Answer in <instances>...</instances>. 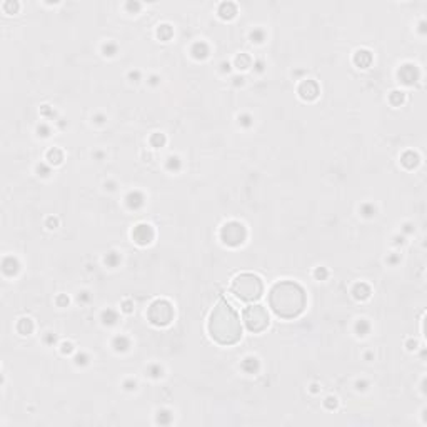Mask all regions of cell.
<instances>
[{
  "label": "cell",
  "instance_id": "cell-1",
  "mask_svg": "<svg viewBox=\"0 0 427 427\" xmlns=\"http://www.w3.org/2000/svg\"><path fill=\"white\" fill-rule=\"evenodd\" d=\"M269 304L272 311L282 319H294L306 309V292L304 289L291 280L277 282L270 291Z\"/></svg>",
  "mask_w": 427,
  "mask_h": 427
},
{
  "label": "cell",
  "instance_id": "cell-2",
  "mask_svg": "<svg viewBox=\"0 0 427 427\" xmlns=\"http://www.w3.org/2000/svg\"><path fill=\"white\" fill-rule=\"evenodd\" d=\"M209 332L215 342L222 345H232L241 340V320H239L237 312L227 300H221L214 307L209 320Z\"/></svg>",
  "mask_w": 427,
  "mask_h": 427
},
{
  "label": "cell",
  "instance_id": "cell-3",
  "mask_svg": "<svg viewBox=\"0 0 427 427\" xmlns=\"http://www.w3.org/2000/svg\"><path fill=\"white\" fill-rule=\"evenodd\" d=\"M264 291L262 280L254 274H241L234 279L232 282V292L237 299L244 302H254L260 299Z\"/></svg>",
  "mask_w": 427,
  "mask_h": 427
},
{
  "label": "cell",
  "instance_id": "cell-4",
  "mask_svg": "<svg viewBox=\"0 0 427 427\" xmlns=\"http://www.w3.org/2000/svg\"><path fill=\"white\" fill-rule=\"evenodd\" d=\"M244 320L247 329L252 332H260L269 325V315L262 306H250L244 311Z\"/></svg>",
  "mask_w": 427,
  "mask_h": 427
},
{
  "label": "cell",
  "instance_id": "cell-5",
  "mask_svg": "<svg viewBox=\"0 0 427 427\" xmlns=\"http://www.w3.org/2000/svg\"><path fill=\"white\" fill-rule=\"evenodd\" d=\"M147 315L154 325H167L174 317V309L167 300H156L150 304Z\"/></svg>",
  "mask_w": 427,
  "mask_h": 427
},
{
  "label": "cell",
  "instance_id": "cell-6",
  "mask_svg": "<svg viewBox=\"0 0 427 427\" xmlns=\"http://www.w3.org/2000/svg\"><path fill=\"white\" fill-rule=\"evenodd\" d=\"M221 237L227 246H239L246 241V229L239 222H229L222 227Z\"/></svg>",
  "mask_w": 427,
  "mask_h": 427
},
{
  "label": "cell",
  "instance_id": "cell-7",
  "mask_svg": "<svg viewBox=\"0 0 427 427\" xmlns=\"http://www.w3.org/2000/svg\"><path fill=\"white\" fill-rule=\"evenodd\" d=\"M132 237H134V241H135L137 244H140V246H145V244H149L150 241H152L154 230H152V227H150V225L140 224V225H137L135 229H134Z\"/></svg>",
  "mask_w": 427,
  "mask_h": 427
},
{
  "label": "cell",
  "instance_id": "cell-8",
  "mask_svg": "<svg viewBox=\"0 0 427 427\" xmlns=\"http://www.w3.org/2000/svg\"><path fill=\"white\" fill-rule=\"evenodd\" d=\"M300 93H302L304 99H315L317 97V85L314 82H311V80H307V82H304L302 85H300Z\"/></svg>",
  "mask_w": 427,
  "mask_h": 427
},
{
  "label": "cell",
  "instance_id": "cell-9",
  "mask_svg": "<svg viewBox=\"0 0 427 427\" xmlns=\"http://www.w3.org/2000/svg\"><path fill=\"white\" fill-rule=\"evenodd\" d=\"M219 14H221L224 19H230V17H234V15H235V5H234V3H230V2L222 3L221 9H219Z\"/></svg>",
  "mask_w": 427,
  "mask_h": 427
},
{
  "label": "cell",
  "instance_id": "cell-10",
  "mask_svg": "<svg viewBox=\"0 0 427 427\" xmlns=\"http://www.w3.org/2000/svg\"><path fill=\"white\" fill-rule=\"evenodd\" d=\"M371 54H369V52H365V50H360V52H357L356 54V64L357 65H360V67H367L369 64H371Z\"/></svg>",
  "mask_w": 427,
  "mask_h": 427
},
{
  "label": "cell",
  "instance_id": "cell-11",
  "mask_svg": "<svg viewBox=\"0 0 427 427\" xmlns=\"http://www.w3.org/2000/svg\"><path fill=\"white\" fill-rule=\"evenodd\" d=\"M32 331V324L28 319H22L19 324V332H22V334H28V332Z\"/></svg>",
  "mask_w": 427,
  "mask_h": 427
},
{
  "label": "cell",
  "instance_id": "cell-12",
  "mask_svg": "<svg viewBox=\"0 0 427 427\" xmlns=\"http://www.w3.org/2000/svg\"><path fill=\"white\" fill-rule=\"evenodd\" d=\"M249 62H250L249 57H246V55H241V57H239V59H237V65H241L242 68H247V67H249Z\"/></svg>",
  "mask_w": 427,
  "mask_h": 427
},
{
  "label": "cell",
  "instance_id": "cell-13",
  "mask_svg": "<svg viewBox=\"0 0 427 427\" xmlns=\"http://www.w3.org/2000/svg\"><path fill=\"white\" fill-rule=\"evenodd\" d=\"M158 30H164V32H165V39H169V35H170V28H169V25H162L160 28H158ZM158 35H162V32H158Z\"/></svg>",
  "mask_w": 427,
  "mask_h": 427
},
{
  "label": "cell",
  "instance_id": "cell-14",
  "mask_svg": "<svg viewBox=\"0 0 427 427\" xmlns=\"http://www.w3.org/2000/svg\"><path fill=\"white\" fill-rule=\"evenodd\" d=\"M72 351V345L70 344H64V352H70Z\"/></svg>",
  "mask_w": 427,
  "mask_h": 427
}]
</instances>
